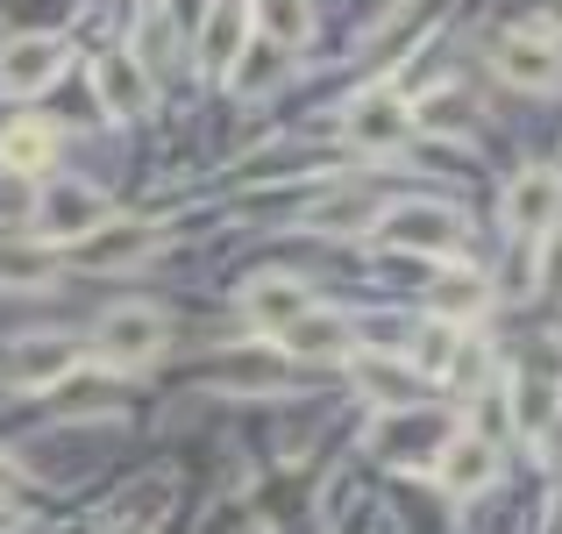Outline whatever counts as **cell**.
<instances>
[{
  "label": "cell",
  "instance_id": "obj_1",
  "mask_svg": "<svg viewBox=\"0 0 562 534\" xmlns=\"http://www.w3.org/2000/svg\"><path fill=\"white\" fill-rule=\"evenodd\" d=\"M100 221H108V200H100L93 186H79V178H50V186L36 192L29 229H36V243H79L86 229H100Z\"/></svg>",
  "mask_w": 562,
  "mask_h": 534
},
{
  "label": "cell",
  "instance_id": "obj_2",
  "mask_svg": "<svg viewBox=\"0 0 562 534\" xmlns=\"http://www.w3.org/2000/svg\"><path fill=\"white\" fill-rule=\"evenodd\" d=\"M378 235L392 249H420V257H449L456 235H463V221H456V207H435V200H398L378 214Z\"/></svg>",
  "mask_w": 562,
  "mask_h": 534
},
{
  "label": "cell",
  "instance_id": "obj_3",
  "mask_svg": "<svg viewBox=\"0 0 562 534\" xmlns=\"http://www.w3.org/2000/svg\"><path fill=\"white\" fill-rule=\"evenodd\" d=\"M93 349H100V364H122V370L150 364L165 349V314L157 307H114V314H100Z\"/></svg>",
  "mask_w": 562,
  "mask_h": 534
},
{
  "label": "cell",
  "instance_id": "obj_4",
  "mask_svg": "<svg viewBox=\"0 0 562 534\" xmlns=\"http://www.w3.org/2000/svg\"><path fill=\"white\" fill-rule=\"evenodd\" d=\"M157 243H165L157 221H100V229H86L79 243H71V257H79V271H128V264H143Z\"/></svg>",
  "mask_w": 562,
  "mask_h": 534
},
{
  "label": "cell",
  "instance_id": "obj_5",
  "mask_svg": "<svg viewBox=\"0 0 562 534\" xmlns=\"http://www.w3.org/2000/svg\"><path fill=\"white\" fill-rule=\"evenodd\" d=\"M498 214H506L513 235H549L562 221V171H520L498 200Z\"/></svg>",
  "mask_w": 562,
  "mask_h": 534
},
{
  "label": "cell",
  "instance_id": "obj_6",
  "mask_svg": "<svg viewBox=\"0 0 562 534\" xmlns=\"http://www.w3.org/2000/svg\"><path fill=\"white\" fill-rule=\"evenodd\" d=\"M492 65H498L506 86H527V93H549V86L562 79V51L549 36H535V29H513V36L492 51Z\"/></svg>",
  "mask_w": 562,
  "mask_h": 534
},
{
  "label": "cell",
  "instance_id": "obj_7",
  "mask_svg": "<svg viewBox=\"0 0 562 534\" xmlns=\"http://www.w3.org/2000/svg\"><path fill=\"white\" fill-rule=\"evenodd\" d=\"M406 136H413V108L392 86H378V93H363L357 108H349V143H357V151H398Z\"/></svg>",
  "mask_w": 562,
  "mask_h": 534
},
{
  "label": "cell",
  "instance_id": "obj_8",
  "mask_svg": "<svg viewBox=\"0 0 562 534\" xmlns=\"http://www.w3.org/2000/svg\"><path fill=\"white\" fill-rule=\"evenodd\" d=\"M420 370L406 364V356H384V349H371V356H357V392L371 399V407H384V413H406V407H420Z\"/></svg>",
  "mask_w": 562,
  "mask_h": 534
},
{
  "label": "cell",
  "instance_id": "obj_9",
  "mask_svg": "<svg viewBox=\"0 0 562 534\" xmlns=\"http://www.w3.org/2000/svg\"><path fill=\"white\" fill-rule=\"evenodd\" d=\"M65 71V36H14L0 51V86L8 93H43Z\"/></svg>",
  "mask_w": 562,
  "mask_h": 534
},
{
  "label": "cell",
  "instance_id": "obj_10",
  "mask_svg": "<svg viewBox=\"0 0 562 534\" xmlns=\"http://www.w3.org/2000/svg\"><path fill=\"white\" fill-rule=\"evenodd\" d=\"M249 22H257V0H214L206 22H200V65L228 71L235 57L249 51Z\"/></svg>",
  "mask_w": 562,
  "mask_h": 534
},
{
  "label": "cell",
  "instance_id": "obj_11",
  "mask_svg": "<svg viewBox=\"0 0 562 534\" xmlns=\"http://www.w3.org/2000/svg\"><path fill=\"white\" fill-rule=\"evenodd\" d=\"M93 86H100V108H108L114 122H143V114H150V71H143L136 57L108 51L93 65Z\"/></svg>",
  "mask_w": 562,
  "mask_h": 534
},
{
  "label": "cell",
  "instance_id": "obj_12",
  "mask_svg": "<svg viewBox=\"0 0 562 534\" xmlns=\"http://www.w3.org/2000/svg\"><path fill=\"white\" fill-rule=\"evenodd\" d=\"M71 370H79V343H71V335H36V343H22V349H14L8 378L22 385V392H43V385L71 378Z\"/></svg>",
  "mask_w": 562,
  "mask_h": 534
},
{
  "label": "cell",
  "instance_id": "obj_13",
  "mask_svg": "<svg viewBox=\"0 0 562 534\" xmlns=\"http://www.w3.org/2000/svg\"><path fill=\"white\" fill-rule=\"evenodd\" d=\"M349 343H357V321H349V314H328V307H306V314L285 329V349L292 356H314V364L349 356Z\"/></svg>",
  "mask_w": 562,
  "mask_h": 534
},
{
  "label": "cell",
  "instance_id": "obj_14",
  "mask_svg": "<svg viewBox=\"0 0 562 534\" xmlns=\"http://www.w3.org/2000/svg\"><path fill=\"white\" fill-rule=\"evenodd\" d=\"M306 307H314V292H306L300 278H249V292H243V314L257 321V329H278V335H285Z\"/></svg>",
  "mask_w": 562,
  "mask_h": 534
},
{
  "label": "cell",
  "instance_id": "obj_15",
  "mask_svg": "<svg viewBox=\"0 0 562 534\" xmlns=\"http://www.w3.org/2000/svg\"><path fill=\"white\" fill-rule=\"evenodd\" d=\"M435 478H441V492H456V499H470L484 478H492V442L470 427V435H449L441 442V456H435Z\"/></svg>",
  "mask_w": 562,
  "mask_h": 534
},
{
  "label": "cell",
  "instance_id": "obj_16",
  "mask_svg": "<svg viewBox=\"0 0 562 534\" xmlns=\"http://www.w3.org/2000/svg\"><path fill=\"white\" fill-rule=\"evenodd\" d=\"M435 22H441V0H413V8H406V14H398V22L371 43V51H363V65H371V71H398V57H406L413 43H420L427 29H435Z\"/></svg>",
  "mask_w": 562,
  "mask_h": 534
},
{
  "label": "cell",
  "instance_id": "obj_17",
  "mask_svg": "<svg viewBox=\"0 0 562 534\" xmlns=\"http://www.w3.org/2000/svg\"><path fill=\"white\" fill-rule=\"evenodd\" d=\"M50 157H57V129L50 122H14L8 136H0V165L22 171V178H36Z\"/></svg>",
  "mask_w": 562,
  "mask_h": 534
},
{
  "label": "cell",
  "instance_id": "obj_18",
  "mask_svg": "<svg viewBox=\"0 0 562 534\" xmlns=\"http://www.w3.org/2000/svg\"><path fill=\"white\" fill-rule=\"evenodd\" d=\"M484 300H492V286H484L477 271H449L435 286V300H427V314H435V321H477Z\"/></svg>",
  "mask_w": 562,
  "mask_h": 534
},
{
  "label": "cell",
  "instance_id": "obj_19",
  "mask_svg": "<svg viewBox=\"0 0 562 534\" xmlns=\"http://www.w3.org/2000/svg\"><path fill=\"white\" fill-rule=\"evenodd\" d=\"M456 349H463V329H456V321H435V314H427V329L413 335V370H420V378H449Z\"/></svg>",
  "mask_w": 562,
  "mask_h": 534
},
{
  "label": "cell",
  "instance_id": "obj_20",
  "mask_svg": "<svg viewBox=\"0 0 562 534\" xmlns=\"http://www.w3.org/2000/svg\"><path fill=\"white\" fill-rule=\"evenodd\" d=\"M221 385H235V392H285L292 370L278 356H235V364H221Z\"/></svg>",
  "mask_w": 562,
  "mask_h": 534
},
{
  "label": "cell",
  "instance_id": "obj_21",
  "mask_svg": "<svg viewBox=\"0 0 562 534\" xmlns=\"http://www.w3.org/2000/svg\"><path fill=\"white\" fill-rule=\"evenodd\" d=\"M306 22H314V8H306V0H263V36H271L278 51L306 43Z\"/></svg>",
  "mask_w": 562,
  "mask_h": 534
},
{
  "label": "cell",
  "instance_id": "obj_22",
  "mask_svg": "<svg viewBox=\"0 0 562 534\" xmlns=\"http://www.w3.org/2000/svg\"><path fill=\"white\" fill-rule=\"evenodd\" d=\"M363 221H371V200H363V192H342V200H321L314 214H306V229L342 235V229H363Z\"/></svg>",
  "mask_w": 562,
  "mask_h": 534
},
{
  "label": "cell",
  "instance_id": "obj_23",
  "mask_svg": "<svg viewBox=\"0 0 562 534\" xmlns=\"http://www.w3.org/2000/svg\"><path fill=\"white\" fill-rule=\"evenodd\" d=\"M43 278H50V264L36 249H0V286H43Z\"/></svg>",
  "mask_w": 562,
  "mask_h": 534
},
{
  "label": "cell",
  "instance_id": "obj_24",
  "mask_svg": "<svg viewBox=\"0 0 562 534\" xmlns=\"http://www.w3.org/2000/svg\"><path fill=\"white\" fill-rule=\"evenodd\" d=\"M535 286V235H513V257L498 271V292H527Z\"/></svg>",
  "mask_w": 562,
  "mask_h": 534
},
{
  "label": "cell",
  "instance_id": "obj_25",
  "mask_svg": "<svg viewBox=\"0 0 562 534\" xmlns=\"http://www.w3.org/2000/svg\"><path fill=\"white\" fill-rule=\"evenodd\" d=\"M535 286L562 300V235H549V249H535Z\"/></svg>",
  "mask_w": 562,
  "mask_h": 534
},
{
  "label": "cell",
  "instance_id": "obj_26",
  "mask_svg": "<svg viewBox=\"0 0 562 534\" xmlns=\"http://www.w3.org/2000/svg\"><path fill=\"white\" fill-rule=\"evenodd\" d=\"M513 427V399H506V385L498 392H484V442H498Z\"/></svg>",
  "mask_w": 562,
  "mask_h": 534
},
{
  "label": "cell",
  "instance_id": "obj_27",
  "mask_svg": "<svg viewBox=\"0 0 562 534\" xmlns=\"http://www.w3.org/2000/svg\"><path fill=\"white\" fill-rule=\"evenodd\" d=\"M14 485H22V478H14V464H0V507L14 499Z\"/></svg>",
  "mask_w": 562,
  "mask_h": 534
},
{
  "label": "cell",
  "instance_id": "obj_28",
  "mask_svg": "<svg viewBox=\"0 0 562 534\" xmlns=\"http://www.w3.org/2000/svg\"><path fill=\"white\" fill-rule=\"evenodd\" d=\"M100 534H150L143 521H114V527H100Z\"/></svg>",
  "mask_w": 562,
  "mask_h": 534
}]
</instances>
